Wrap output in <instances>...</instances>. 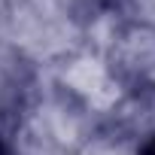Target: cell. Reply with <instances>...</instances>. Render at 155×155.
I'll use <instances>...</instances> for the list:
<instances>
[{
  "label": "cell",
  "mask_w": 155,
  "mask_h": 155,
  "mask_svg": "<svg viewBox=\"0 0 155 155\" xmlns=\"http://www.w3.org/2000/svg\"><path fill=\"white\" fill-rule=\"evenodd\" d=\"M143 155H155V140H152V143H149V146L143 149Z\"/></svg>",
  "instance_id": "obj_1"
},
{
  "label": "cell",
  "mask_w": 155,
  "mask_h": 155,
  "mask_svg": "<svg viewBox=\"0 0 155 155\" xmlns=\"http://www.w3.org/2000/svg\"><path fill=\"white\" fill-rule=\"evenodd\" d=\"M0 152H3V149H0Z\"/></svg>",
  "instance_id": "obj_2"
}]
</instances>
